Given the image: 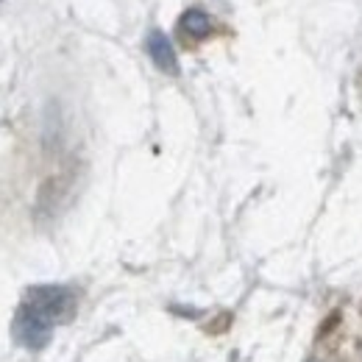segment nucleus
Instances as JSON below:
<instances>
[{
    "label": "nucleus",
    "mask_w": 362,
    "mask_h": 362,
    "mask_svg": "<svg viewBox=\"0 0 362 362\" xmlns=\"http://www.w3.org/2000/svg\"><path fill=\"white\" fill-rule=\"evenodd\" d=\"M31 310H37L40 315H45L53 323H64L76 315V293L64 284H37L25 293V301Z\"/></svg>",
    "instance_id": "f257e3e1"
},
{
    "label": "nucleus",
    "mask_w": 362,
    "mask_h": 362,
    "mask_svg": "<svg viewBox=\"0 0 362 362\" xmlns=\"http://www.w3.org/2000/svg\"><path fill=\"white\" fill-rule=\"evenodd\" d=\"M53 320H47L45 315H40L37 310H31L28 304H20L17 315H14V323H11V334L14 340L28 349V351H42L50 337H53Z\"/></svg>",
    "instance_id": "f03ea898"
},
{
    "label": "nucleus",
    "mask_w": 362,
    "mask_h": 362,
    "mask_svg": "<svg viewBox=\"0 0 362 362\" xmlns=\"http://www.w3.org/2000/svg\"><path fill=\"white\" fill-rule=\"evenodd\" d=\"M145 50L151 56V62L156 64V70H162L165 76H179V56H176V47L170 42V37L159 28H151L148 37H145Z\"/></svg>",
    "instance_id": "7ed1b4c3"
},
{
    "label": "nucleus",
    "mask_w": 362,
    "mask_h": 362,
    "mask_svg": "<svg viewBox=\"0 0 362 362\" xmlns=\"http://www.w3.org/2000/svg\"><path fill=\"white\" fill-rule=\"evenodd\" d=\"M212 31H215V23H212V17H209L201 6L187 8L179 17V34L184 42H201V40H206Z\"/></svg>",
    "instance_id": "20e7f679"
},
{
    "label": "nucleus",
    "mask_w": 362,
    "mask_h": 362,
    "mask_svg": "<svg viewBox=\"0 0 362 362\" xmlns=\"http://www.w3.org/2000/svg\"><path fill=\"white\" fill-rule=\"evenodd\" d=\"M310 362H323V360H310Z\"/></svg>",
    "instance_id": "39448f33"
},
{
    "label": "nucleus",
    "mask_w": 362,
    "mask_h": 362,
    "mask_svg": "<svg viewBox=\"0 0 362 362\" xmlns=\"http://www.w3.org/2000/svg\"><path fill=\"white\" fill-rule=\"evenodd\" d=\"M0 3H3V0H0Z\"/></svg>",
    "instance_id": "423d86ee"
}]
</instances>
